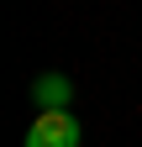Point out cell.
<instances>
[{
  "label": "cell",
  "mask_w": 142,
  "mask_h": 147,
  "mask_svg": "<svg viewBox=\"0 0 142 147\" xmlns=\"http://www.w3.org/2000/svg\"><path fill=\"white\" fill-rule=\"evenodd\" d=\"M21 147H79L74 110H37V121L26 126V142Z\"/></svg>",
  "instance_id": "obj_1"
},
{
  "label": "cell",
  "mask_w": 142,
  "mask_h": 147,
  "mask_svg": "<svg viewBox=\"0 0 142 147\" xmlns=\"http://www.w3.org/2000/svg\"><path fill=\"white\" fill-rule=\"evenodd\" d=\"M32 100H37V110H68L74 105V84H68L63 74H42V79L32 84Z\"/></svg>",
  "instance_id": "obj_2"
}]
</instances>
